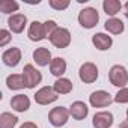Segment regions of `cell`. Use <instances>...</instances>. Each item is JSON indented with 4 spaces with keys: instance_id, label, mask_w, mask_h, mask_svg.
<instances>
[{
    "instance_id": "5b68a950",
    "label": "cell",
    "mask_w": 128,
    "mask_h": 128,
    "mask_svg": "<svg viewBox=\"0 0 128 128\" xmlns=\"http://www.w3.org/2000/svg\"><path fill=\"white\" fill-rule=\"evenodd\" d=\"M48 39L56 48H66L71 44V33L65 27H57V30Z\"/></svg>"
},
{
    "instance_id": "4fadbf2b",
    "label": "cell",
    "mask_w": 128,
    "mask_h": 128,
    "mask_svg": "<svg viewBox=\"0 0 128 128\" xmlns=\"http://www.w3.org/2000/svg\"><path fill=\"white\" fill-rule=\"evenodd\" d=\"M68 110H70V114H71L76 120H83V119H86V116L89 114V108H88V106H86L83 101H74Z\"/></svg>"
},
{
    "instance_id": "4dcf8cb0",
    "label": "cell",
    "mask_w": 128,
    "mask_h": 128,
    "mask_svg": "<svg viewBox=\"0 0 128 128\" xmlns=\"http://www.w3.org/2000/svg\"><path fill=\"white\" fill-rule=\"evenodd\" d=\"M126 119H128V108H126Z\"/></svg>"
},
{
    "instance_id": "30bf717a",
    "label": "cell",
    "mask_w": 128,
    "mask_h": 128,
    "mask_svg": "<svg viewBox=\"0 0 128 128\" xmlns=\"http://www.w3.org/2000/svg\"><path fill=\"white\" fill-rule=\"evenodd\" d=\"M92 125L95 128H110L113 125V114L110 112H98L92 119Z\"/></svg>"
},
{
    "instance_id": "8fae6325",
    "label": "cell",
    "mask_w": 128,
    "mask_h": 128,
    "mask_svg": "<svg viewBox=\"0 0 128 128\" xmlns=\"http://www.w3.org/2000/svg\"><path fill=\"white\" fill-rule=\"evenodd\" d=\"M27 24V18L24 14H14L8 18V26L14 33H21Z\"/></svg>"
},
{
    "instance_id": "8992f818",
    "label": "cell",
    "mask_w": 128,
    "mask_h": 128,
    "mask_svg": "<svg viewBox=\"0 0 128 128\" xmlns=\"http://www.w3.org/2000/svg\"><path fill=\"white\" fill-rule=\"evenodd\" d=\"M78 77L86 84H90V83L96 82V78H98V68H96V65L92 63V62H84L80 66V70H78Z\"/></svg>"
},
{
    "instance_id": "5bb4252c",
    "label": "cell",
    "mask_w": 128,
    "mask_h": 128,
    "mask_svg": "<svg viewBox=\"0 0 128 128\" xmlns=\"http://www.w3.org/2000/svg\"><path fill=\"white\" fill-rule=\"evenodd\" d=\"M11 107L18 112V113H24L30 108V100L27 95H23V94H18L15 96H12L11 100Z\"/></svg>"
},
{
    "instance_id": "9a60e30c",
    "label": "cell",
    "mask_w": 128,
    "mask_h": 128,
    "mask_svg": "<svg viewBox=\"0 0 128 128\" xmlns=\"http://www.w3.org/2000/svg\"><path fill=\"white\" fill-rule=\"evenodd\" d=\"M33 60L36 62V65H39V66H47V65L51 63L53 59H51V53H50L48 48L39 47V48H36L33 51Z\"/></svg>"
},
{
    "instance_id": "2e32d148",
    "label": "cell",
    "mask_w": 128,
    "mask_h": 128,
    "mask_svg": "<svg viewBox=\"0 0 128 128\" xmlns=\"http://www.w3.org/2000/svg\"><path fill=\"white\" fill-rule=\"evenodd\" d=\"M92 44H94L100 51H106V50H108V48L112 47L113 39H112V36H108V35H106V33H95V35L92 36Z\"/></svg>"
},
{
    "instance_id": "f1b7e54d",
    "label": "cell",
    "mask_w": 128,
    "mask_h": 128,
    "mask_svg": "<svg viewBox=\"0 0 128 128\" xmlns=\"http://www.w3.org/2000/svg\"><path fill=\"white\" fill-rule=\"evenodd\" d=\"M124 9H125V12H124V14H125V17L128 18V2H126V3L124 5Z\"/></svg>"
},
{
    "instance_id": "3957f363",
    "label": "cell",
    "mask_w": 128,
    "mask_h": 128,
    "mask_svg": "<svg viewBox=\"0 0 128 128\" xmlns=\"http://www.w3.org/2000/svg\"><path fill=\"white\" fill-rule=\"evenodd\" d=\"M23 77H24V82H26V88L27 89H33L36 88L41 82H42V74L32 65V63H27L23 68Z\"/></svg>"
},
{
    "instance_id": "9c48e42d",
    "label": "cell",
    "mask_w": 128,
    "mask_h": 128,
    "mask_svg": "<svg viewBox=\"0 0 128 128\" xmlns=\"http://www.w3.org/2000/svg\"><path fill=\"white\" fill-rule=\"evenodd\" d=\"M2 60H3V63H5L6 66H11V68L17 66L18 63H20V60H21V50L17 48V47H12V48L3 51Z\"/></svg>"
},
{
    "instance_id": "83f0119b",
    "label": "cell",
    "mask_w": 128,
    "mask_h": 128,
    "mask_svg": "<svg viewBox=\"0 0 128 128\" xmlns=\"http://www.w3.org/2000/svg\"><path fill=\"white\" fill-rule=\"evenodd\" d=\"M20 128H38V125L35 122H24Z\"/></svg>"
},
{
    "instance_id": "ffe728a7",
    "label": "cell",
    "mask_w": 128,
    "mask_h": 128,
    "mask_svg": "<svg viewBox=\"0 0 128 128\" xmlns=\"http://www.w3.org/2000/svg\"><path fill=\"white\" fill-rule=\"evenodd\" d=\"M102 9L107 15H110L112 18H114V15L122 9V3L119 0H104L102 2Z\"/></svg>"
},
{
    "instance_id": "277c9868",
    "label": "cell",
    "mask_w": 128,
    "mask_h": 128,
    "mask_svg": "<svg viewBox=\"0 0 128 128\" xmlns=\"http://www.w3.org/2000/svg\"><path fill=\"white\" fill-rule=\"evenodd\" d=\"M70 116H71V114H70V110H68V108L59 106V107H54V108L50 110V113H48V120H50V124H51L53 126L60 128V126H63V125L68 122V118H70Z\"/></svg>"
},
{
    "instance_id": "ba28073f",
    "label": "cell",
    "mask_w": 128,
    "mask_h": 128,
    "mask_svg": "<svg viewBox=\"0 0 128 128\" xmlns=\"http://www.w3.org/2000/svg\"><path fill=\"white\" fill-rule=\"evenodd\" d=\"M89 102L92 107L95 108H102V107H108L112 102H113V98L108 92L106 90H95L90 94L89 96Z\"/></svg>"
},
{
    "instance_id": "ac0fdd59",
    "label": "cell",
    "mask_w": 128,
    "mask_h": 128,
    "mask_svg": "<svg viewBox=\"0 0 128 128\" xmlns=\"http://www.w3.org/2000/svg\"><path fill=\"white\" fill-rule=\"evenodd\" d=\"M72 88H74L72 86V82L70 78H65V77L57 78L54 82V84H53V89L56 90L57 95H66V94H70L72 90Z\"/></svg>"
},
{
    "instance_id": "cb8c5ba5",
    "label": "cell",
    "mask_w": 128,
    "mask_h": 128,
    "mask_svg": "<svg viewBox=\"0 0 128 128\" xmlns=\"http://www.w3.org/2000/svg\"><path fill=\"white\" fill-rule=\"evenodd\" d=\"M113 101L118 102V104H126V102H128V88H122V89H119L118 94L114 95Z\"/></svg>"
},
{
    "instance_id": "d4e9b609",
    "label": "cell",
    "mask_w": 128,
    "mask_h": 128,
    "mask_svg": "<svg viewBox=\"0 0 128 128\" xmlns=\"http://www.w3.org/2000/svg\"><path fill=\"white\" fill-rule=\"evenodd\" d=\"M48 5L56 11H63L70 6V0H50Z\"/></svg>"
},
{
    "instance_id": "e0dca14e",
    "label": "cell",
    "mask_w": 128,
    "mask_h": 128,
    "mask_svg": "<svg viewBox=\"0 0 128 128\" xmlns=\"http://www.w3.org/2000/svg\"><path fill=\"white\" fill-rule=\"evenodd\" d=\"M50 72H51L54 77L60 78L63 74L66 72V62H65V59H62V57H54V59L51 60V63H50Z\"/></svg>"
},
{
    "instance_id": "7c38bea8",
    "label": "cell",
    "mask_w": 128,
    "mask_h": 128,
    "mask_svg": "<svg viewBox=\"0 0 128 128\" xmlns=\"http://www.w3.org/2000/svg\"><path fill=\"white\" fill-rule=\"evenodd\" d=\"M27 36L30 41L33 42H38V41H42L45 36V29H44V23H39V21H32L30 26H29V32H27Z\"/></svg>"
},
{
    "instance_id": "f546056e",
    "label": "cell",
    "mask_w": 128,
    "mask_h": 128,
    "mask_svg": "<svg viewBox=\"0 0 128 128\" xmlns=\"http://www.w3.org/2000/svg\"><path fill=\"white\" fill-rule=\"evenodd\" d=\"M120 128H128V119H125V120L120 124Z\"/></svg>"
},
{
    "instance_id": "484cf974",
    "label": "cell",
    "mask_w": 128,
    "mask_h": 128,
    "mask_svg": "<svg viewBox=\"0 0 128 128\" xmlns=\"http://www.w3.org/2000/svg\"><path fill=\"white\" fill-rule=\"evenodd\" d=\"M57 24H56V21H53V20H47L45 23H44V29H45V36L47 38H50L56 30H57Z\"/></svg>"
},
{
    "instance_id": "6da1fadb",
    "label": "cell",
    "mask_w": 128,
    "mask_h": 128,
    "mask_svg": "<svg viewBox=\"0 0 128 128\" xmlns=\"http://www.w3.org/2000/svg\"><path fill=\"white\" fill-rule=\"evenodd\" d=\"M108 80L113 86L122 89L128 84V71L122 65H113L108 71Z\"/></svg>"
},
{
    "instance_id": "7a4b0ae2",
    "label": "cell",
    "mask_w": 128,
    "mask_h": 128,
    "mask_svg": "<svg viewBox=\"0 0 128 128\" xmlns=\"http://www.w3.org/2000/svg\"><path fill=\"white\" fill-rule=\"evenodd\" d=\"M100 21V14L95 8H84L78 12V23L84 29H94Z\"/></svg>"
},
{
    "instance_id": "52a82bcc",
    "label": "cell",
    "mask_w": 128,
    "mask_h": 128,
    "mask_svg": "<svg viewBox=\"0 0 128 128\" xmlns=\"http://www.w3.org/2000/svg\"><path fill=\"white\" fill-rule=\"evenodd\" d=\"M57 98L59 96H57L56 90L50 86H44L35 94V102L39 104V106H48V104L54 102Z\"/></svg>"
},
{
    "instance_id": "7402d4cb",
    "label": "cell",
    "mask_w": 128,
    "mask_h": 128,
    "mask_svg": "<svg viewBox=\"0 0 128 128\" xmlns=\"http://www.w3.org/2000/svg\"><path fill=\"white\" fill-rule=\"evenodd\" d=\"M18 124V118L9 112H3L0 114V128H15Z\"/></svg>"
},
{
    "instance_id": "44dd1931",
    "label": "cell",
    "mask_w": 128,
    "mask_h": 128,
    "mask_svg": "<svg viewBox=\"0 0 128 128\" xmlns=\"http://www.w3.org/2000/svg\"><path fill=\"white\" fill-rule=\"evenodd\" d=\"M104 27H106L107 32H110V33H113V35H120V33L124 32V29H125L124 23H122L119 18H108V20L106 21Z\"/></svg>"
},
{
    "instance_id": "d6986e66",
    "label": "cell",
    "mask_w": 128,
    "mask_h": 128,
    "mask_svg": "<svg viewBox=\"0 0 128 128\" xmlns=\"http://www.w3.org/2000/svg\"><path fill=\"white\" fill-rule=\"evenodd\" d=\"M6 86L11 90H21V89H24L26 88V82H24L23 74H11V76H8Z\"/></svg>"
},
{
    "instance_id": "4316f807",
    "label": "cell",
    "mask_w": 128,
    "mask_h": 128,
    "mask_svg": "<svg viewBox=\"0 0 128 128\" xmlns=\"http://www.w3.org/2000/svg\"><path fill=\"white\" fill-rule=\"evenodd\" d=\"M11 32H8V30H5V29H2L0 30V47H5V45H8L9 44V41H11Z\"/></svg>"
},
{
    "instance_id": "603a6c76",
    "label": "cell",
    "mask_w": 128,
    "mask_h": 128,
    "mask_svg": "<svg viewBox=\"0 0 128 128\" xmlns=\"http://www.w3.org/2000/svg\"><path fill=\"white\" fill-rule=\"evenodd\" d=\"M18 9H20V5H18V2H15V0H0V12L12 14V12H17Z\"/></svg>"
}]
</instances>
